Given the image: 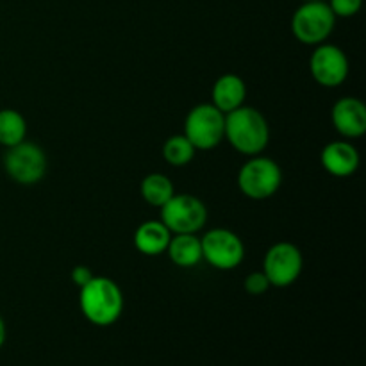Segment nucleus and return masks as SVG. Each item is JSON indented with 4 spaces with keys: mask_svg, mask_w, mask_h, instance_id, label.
<instances>
[{
    "mask_svg": "<svg viewBox=\"0 0 366 366\" xmlns=\"http://www.w3.org/2000/svg\"><path fill=\"white\" fill-rule=\"evenodd\" d=\"M320 163L327 174L332 177H350L357 172L361 163L360 152L356 147L345 139H338V142H331L322 149L320 152Z\"/></svg>",
    "mask_w": 366,
    "mask_h": 366,
    "instance_id": "obj_12",
    "label": "nucleus"
},
{
    "mask_svg": "<svg viewBox=\"0 0 366 366\" xmlns=\"http://www.w3.org/2000/svg\"><path fill=\"white\" fill-rule=\"evenodd\" d=\"M336 16L325 0H311L297 7L292 16V32L302 45L317 46L335 31Z\"/></svg>",
    "mask_w": 366,
    "mask_h": 366,
    "instance_id": "obj_4",
    "label": "nucleus"
},
{
    "mask_svg": "<svg viewBox=\"0 0 366 366\" xmlns=\"http://www.w3.org/2000/svg\"><path fill=\"white\" fill-rule=\"evenodd\" d=\"M195 147L184 134H174L164 142L163 159L172 167H186L195 157Z\"/></svg>",
    "mask_w": 366,
    "mask_h": 366,
    "instance_id": "obj_18",
    "label": "nucleus"
},
{
    "mask_svg": "<svg viewBox=\"0 0 366 366\" xmlns=\"http://www.w3.org/2000/svg\"><path fill=\"white\" fill-rule=\"evenodd\" d=\"M213 106L220 109L222 113L227 114L231 111L238 109L239 106L245 104L247 99V86L239 75L236 74H224L222 77L217 79L213 84Z\"/></svg>",
    "mask_w": 366,
    "mask_h": 366,
    "instance_id": "obj_13",
    "label": "nucleus"
},
{
    "mask_svg": "<svg viewBox=\"0 0 366 366\" xmlns=\"http://www.w3.org/2000/svg\"><path fill=\"white\" fill-rule=\"evenodd\" d=\"M304 268V257L299 247L292 242H279L268 249L263 259V274L270 286L288 288L299 281Z\"/></svg>",
    "mask_w": 366,
    "mask_h": 366,
    "instance_id": "obj_9",
    "label": "nucleus"
},
{
    "mask_svg": "<svg viewBox=\"0 0 366 366\" xmlns=\"http://www.w3.org/2000/svg\"><path fill=\"white\" fill-rule=\"evenodd\" d=\"M200 245H202V259H206L217 270H234L245 257V245L231 229H209L200 238Z\"/></svg>",
    "mask_w": 366,
    "mask_h": 366,
    "instance_id": "obj_8",
    "label": "nucleus"
},
{
    "mask_svg": "<svg viewBox=\"0 0 366 366\" xmlns=\"http://www.w3.org/2000/svg\"><path fill=\"white\" fill-rule=\"evenodd\" d=\"M93 272L89 267H84V264H77V267H74V270H71V282H74L75 286H77L79 290L82 288L84 285H88L89 281L93 279Z\"/></svg>",
    "mask_w": 366,
    "mask_h": 366,
    "instance_id": "obj_21",
    "label": "nucleus"
},
{
    "mask_svg": "<svg viewBox=\"0 0 366 366\" xmlns=\"http://www.w3.org/2000/svg\"><path fill=\"white\" fill-rule=\"evenodd\" d=\"M327 4L336 18H350L360 13L363 0H329Z\"/></svg>",
    "mask_w": 366,
    "mask_h": 366,
    "instance_id": "obj_20",
    "label": "nucleus"
},
{
    "mask_svg": "<svg viewBox=\"0 0 366 366\" xmlns=\"http://www.w3.org/2000/svg\"><path fill=\"white\" fill-rule=\"evenodd\" d=\"M310 71L317 84L324 88H338L349 77L347 54L332 43H320L311 54Z\"/></svg>",
    "mask_w": 366,
    "mask_h": 366,
    "instance_id": "obj_10",
    "label": "nucleus"
},
{
    "mask_svg": "<svg viewBox=\"0 0 366 366\" xmlns=\"http://www.w3.org/2000/svg\"><path fill=\"white\" fill-rule=\"evenodd\" d=\"M27 136V120L16 109H0V145L9 147L21 143Z\"/></svg>",
    "mask_w": 366,
    "mask_h": 366,
    "instance_id": "obj_17",
    "label": "nucleus"
},
{
    "mask_svg": "<svg viewBox=\"0 0 366 366\" xmlns=\"http://www.w3.org/2000/svg\"><path fill=\"white\" fill-rule=\"evenodd\" d=\"M282 184V170L267 156L249 157L238 172V188L247 199L267 200L279 192Z\"/></svg>",
    "mask_w": 366,
    "mask_h": 366,
    "instance_id": "obj_3",
    "label": "nucleus"
},
{
    "mask_svg": "<svg viewBox=\"0 0 366 366\" xmlns=\"http://www.w3.org/2000/svg\"><path fill=\"white\" fill-rule=\"evenodd\" d=\"M224 139L243 156H257L263 154L270 143V125L256 107L239 106L238 109L225 114Z\"/></svg>",
    "mask_w": 366,
    "mask_h": 366,
    "instance_id": "obj_2",
    "label": "nucleus"
},
{
    "mask_svg": "<svg viewBox=\"0 0 366 366\" xmlns=\"http://www.w3.org/2000/svg\"><path fill=\"white\" fill-rule=\"evenodd\" d=\"M225 114L213 104L192 107L184 120V136L195 150H213L224 139Z\"/></svg>",
    "mask_w": 366,
    "mask_h": 366,
    "instance_id": "obj_6",
    "label": "nucleus"
},
{
    "mask_svg": "<svg viewBox=\"0 0 366 366\" xmlns=\"http://www.w3.org/2000/svg\"><path fill=\"white\" fill-rule=\"evenodd\" d=\"M172 232L161 220H147L134 232V247L143 256H161L167 252Z\"/></svg>",
    "mask_w": 366,
    "mask_h": 366,
    "instance_id": "obj_14",
    "label": "nucleus"
},
{
    "mask_svg": "<svg viewBox=\"0 0 366 366\" xmlns=\"http://www.w3.org/2000/svg\"><path fill=\"white\" fill-rule=\"evenodd\" d=\"M4 170L16 184H38L46 174V156L41 147L24 139L4 154Z\"/></svg>",
    "mask_w": 366,
    "mask_h": 366,
    "instance_id": "obj_7",
    "label": "nucleus"
},
{
    "mask_svg": "<svg viewBox=\"0 0 366 366\" xmlns=\"http://www.w3.org/2000/svg\"><path fill=\"white\" fill-rule=\"evenodd\" d=\"M6 338H7V329H6V322H4V318L0 317V349L4 347V343H6Z\"/></svg>",
    "mask_w": 366,
    "mask_h": 366,
    "instance_id": "obj_22",
    "label": "nucleus"
},
{
    "mask_svg": "<svg viewBox=\"0 0 366 366\" xmlns=\"http://www.w3.org/2000/svg\"><path fill=\"white\" fill-rule=\"evenodd\" d=\"M161 209V222L172 234H197L207 224V207L199 197L175 193Z\"/></svg>",
    "mask_w": 366,
    "mask_h": 366,
    "instance_id": "obj_5",
    "label": "nucleus"
},
{
    "mask_svg": "<svg viewBox=\"0 0 366 366\" xmlns=\"http://www.w3.org/2000/svg\"><path fill=\"white\" fill-rule=\"evenodd\" d=\"M332 127L343 138H361L366 132V106L357 97H343L331 109Z\"/></svg>",
    "mask_w": 366,
    "mask_h": 366,
    "instance_id": "obj_11",
    "label": "nucleus"
},
{
    "mask_svg": "<svg viewBox=\"0 0 366 366\" xmlns=\"http://www.w3.org/2000/svg\"><path fill=\"white\" fill-rule=\"evenodd\" d=\"M143 200L152 207H163L175 195L174 182L164 174H149L139 184Z\"/></svg>",
    "mask_w": 366,
    "mask_h": 366,
    "instance_id": "obj_16",
    "label": "nucleus"
},
{
    "mask_svg": "<svg viewBox=\"0 0 366 366\" xmlns=\"http://www.w3.org/2000/svg\"><path fill=\"white\" fill-rule=\"evenodd\" d=\"M172 263L181 268H192L202 261V245L197 234H172L167 249Z\"/></svg>",
    "mask_w": 366,
    "mask_h": 366,
    "instance_id": "obj_15",
    "label": "nucleus"
},
{
    "mask_svg": "<svg viewBox=\"0 0 366 366\" xmlns=\"http://www.w3.org/2000/svg\"><path fill=\"white\" fill-rule=\"evenodd\" d=\"M304 2H311V0H304Z\"/></svg>",
    "mask_w": 366,
    "mask_h": 366,
    "instance_id": "obj_23",
    "label": "nucleus"
},
{
    "mask_svg": "<svg viewBox=\"0 0 366 366\" xmlns=\"http://www.w3.org/2000/svg\"><path fill=\"white\" fill-rule=\"evenodd\" d=\"M243 286H245V292L252 297H259L270 290V282H268L267 275L263 274V270L252 272V274L247 275L245 281H243Z\"/></svg>",
    "mask_w": 366,
    "mask_h": 366,
    "instance_id": "obj_19",
    "label": "nucleus"
},
{
    "mask_svg": "<svg viewBox=\"0 0 366 366\" xmlns=\"http://www.w3.org/2000/svg\"><path fill=\"white\" fill-rule=\"evenodd\" d=\"M79 306L89 324L97 327H109L117 324L124 313V292L113 279L93 275L92 281L81 288Z\"/></svg>",
    "mask_w": 366,
    "mask_h": 366,
    "instance_id": "obj_1",
    "label": "nucleus"
}]
</instances>
